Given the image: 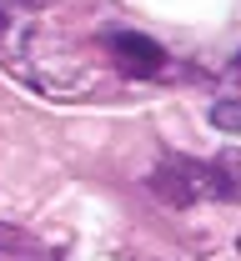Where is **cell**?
<instances>
[{
    "instance_id": "obj_1",
    "label": "cell",
    "mask_w": 241,
    "mask_h": 261,
    "mask_svg": "<svg viewBox=\"0 0 241 261\" xmlns=\"http://www.w3.org/2000/svg\"><path fill=\"white\" fill-rule=\"evenodd\" d=\"M111 56H116V65H121L126 75H136V81L161 75V65H166V50H161L151 35H136V31H116L111 35Z\"/></svg>"
},
{
    "instance_id": "obj_2",
    "label": "cell",
    "mask_w": 241,
    "mask_h": 261,
    "mask_svg": "<svg viewBox=\"0 0 241 261\" xmlns=\"http://www.w3.org/2000/svg\"><path fill=\"white\" fill-rule=\"evenodd\" d=\"M201 186L206 201H241V151H221L201 161Z\"/></svg>"
},
{
    "instance_id": "obj_3",
    "label": "cell",
    "mask_w": 241,
    "mask_h": 261,
    "mask_svg": "<svg viewBox=\"0 0 241 261\" xmlns=\"http://www.w3.org/2000/svg\"><path fill=\"white\" fill-rule=\"evenodd\" d=\"M35 256H40V251H35L31 236H20V231L0 226V261H35Z\"/></svg>"
},
{
    "instance_id": "obj_4",
    "label": "cell",
    "mask_w": 241,
    "mask_h": 261,
    "mask_svg": "<svg viewBox=\"0 0 241 261\" xmlns=\"http://www.w3.org/2000/svg\"><path fill=\"white\" fill-rule=\"evenodd\" d=\"M211 126L241 136V100H221V106H211Z\"/></svg>"
},
{
    "instance_id": "obj_5",
    "label": "cell",
    "mask_w": 241,
    "mask_h": 261,
    "mask_svg": "<svg viewBox=\"0 0 241 261\" xmlns=\"http://www.w3.org/2000/svg\"><path fill=\"white\" fill-rule=\"evenodd\" d=\"M0 31H5V20H0Z\"/></svg>"
}]
</instances>
